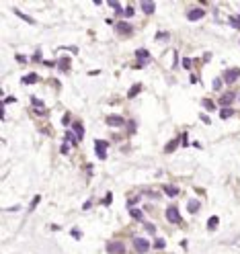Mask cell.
Returning a JSON list of instances; mask_svg holds the SVG:
<instances>
[{
    "label": "cell",
    "instance_id": "cell-20",
    "mask_svg": "<svg viewBox=\"0 0 240 254\" xmlns=\"http://www.w3.org/2000/svg\"><path fill=\"white\" fill-rule=\"evenodd\" d=\"M31 105H33V107H37V111H43V103L37 98V96H31Z\"/></svg>",
    "mask_w": 240,
    "mask_h": 254
},
{
    "label": "cell",
    "instance_id": "cell-12",
    "mask_svg": "<svg viewBox=\"0 0 240 254\" xmlns=\"http://www.w3.org/2000/svg\"><path fill=\"white\" fill-rule=\"evenodd\" d=\"M162 191H164L168 197H177V195H178V189H174V186H171V185H164V186H162Z\"/></svg>",
    "mask_w": 240,
    "mask_h": 254
},
{
    "label": "cell",
    "instance_id": "cell-22",
    "mask_svg": "<svg viewBox=\"0 0 240 254\" xmlns=\"http://www.w3.org/2000/svg\"><path fill=\"white\" fill-rule=\"evenodd\" d=\"M109 6L113 8V10H117V13H123V10H121V6H119V2H117V0H109Z\"/></svg>",
    "mask_w": 240,
    "mask_h": 254
},
{
    "label": "cell",
    "instance_id": "cell-32",
    "mask_svg": "<svg viewBox=\"0 0 240 254\" xmlns=\"http://www.w3.org/2000/svg\"><path fill=\"white\" fill-rule=\"evenodd\" d=\"M72 238H76V240H78V238H82V232H78V230H72Z\"/></svg>",
    "mask_w": 240,
    "mask_h": 254
},
{
    "label": "cell",
    "instance_id": "cell-1",
    "mask_svg": "<svg viewBox=\"0 0 240 254\" xmlns=\"http://www.w3.org/2000/svg\"><path fill=\"white\" fill-rule=\"evenodd\" d=\"M107 142H105V139H95V152H96V156H99V158L101 160H105L107 158Z\"/></svg>",
    "mask_w": 240,
    "mask_h": 254
},
{
    "label": "cell",
    "instance_id": "cell-24",
    "mask_svg": "<svg viewBox=\"0 0 240 254\" xmlns=\"http://www.w3.org/2000/svg\"><path fill=\"white\" fill-rule=\"evenodd\" d=\"M234 113L230 109H226V107H224V109H222V113H219V117H222V119H228V117H232Z\"/></svg>",
    "mask_w": 240,
    "mask_h": 254
},
{
    "label": "cell",
    "instance_id": "cell-5",
    "mask_svg": "<svg viewBox=\"0 0 240 254\" xmlns=\"http://www.w3.org/2000/svg\"><path fill=\"white\" fill-rule=\"evenodd\" d=\"M107 252H109V254H123L125 252V246H123V244H119V242H113V244H109Z\"/></svg>",
    "mask_w": 240,
    "mask_h": 254
},
{
    "label": "cell",
    "instance_id": "cell-21",
    "mask_svg": "<svg viewBox=\"0 0 240 254\" xmlns=\"http://www.w3.org/2000/svg\"><path fill=\"white\" fill-rule=\"evenodd\" d=\"M140 90H142V84H136V86H133V88H131L129 92H127V98H133V96H136L137 92H140Z\"/></svg>",
    "mask_w": 240,
    "mask_h": 254
},
{
    "label": "cell",
    "instance_id": "cell-16",
    "mask_svg": "<svg viewBox=\"0 0 240 254\" xmlns=\"http://www.w3.org/2000/svg\"><path fill=\"white\" fill-rule=\"evenodd\" d=\"M35 80H37V74H33V72L27 74V76H23V84H33Z\"/></svg>",
    "mask_w": 240,
    "mask_h": 254
},
{
    "label": "cell",
    "instance_id": "cell-4",
    "mask_svg": "<svg viewBox=\"0 0 240 254\" xmlns=\"http://www.w3.org/2000/svg\"><path fill=\"white\" fill-rule=\"evenodd\" d=\"M133 246H136L137 252H146V250L150 248V244H148V240H144V238H133Z\"/></svg>",
    "mask_w": 240,
    "mask_h": 254
},
{
    "label": "cell",
    "instance_id": "cell-19",
    "mask_svg": "<svg viewBox=\"0 0 240 254\" xmlns=\"http://www.w3.org/2000/svg\"><path fill=\"white\" fill-rule=\"evenodd\" d=\"M218 223H219V219H218V217H216V215L207 219V227H209V230H216V227H218Z\"/></svg>",
    "mask_w": 240,
    "mask_h": 254
},
{
    "label": "cell",
    "instance_id": "cell-30",
    "mask_svg": "<svg viewBox=\"0 0 240 254\" xmlns=\"http://www.w3.org/2000/svg\"><path fill=\"white\" fill-rule=\"evenodd\" d=\"M123 14H125V17H133V8H131V6H127V8L123 10Z\"/></svg>",
    "mask_w": 240,
    "mask_h": 254
},
{
    "label": "cell",
    "instance_id": "cell-26",
    "mask_svg": "<svg viewBox=\"0 0 240 254\" xmlns=\"http://www.w3.org/2000/svg\"><path fill=\"white\" fill-rule=\"evenodd\" d=\"M131 217H133V219H142V217H144V215H142V211H140V209H131Z\"/></svg>",
    "mask_w": 240,
    "mask_h": 254
},
{
    "label": "cell",
    "instance_id": "cell-14",
    "mask_svg": "<svg viewBox=\"0 0 240 254\" xmlns=\"http://www.w3.org/2000/svg\"><path fill=\"white\" fill-rule=\"evenodd\" d=\"M177 145H178V139H172V142H168V144H166L164 152H166V154H171V152L177 150Z\"/></svg>",
    "mask_w": 240,
    "mask_h": 254
},
{
    "label": "cell",
    "instance_id": "cell-13",
    "mask_svg": "<svg viewBox=\"0 0 240 254\" xmlns=\"http://www.w3.org/2000/svg\"><path fill=\"white\" fill-rule=\"evenodd\" d=\"M58 68L62 70V72H66V70H70V57H62V60L58 62Z\"/></svg>",
    "mask_w": 240,
    "mask_h": 254
},
{
    "label": "cell",
    "instance_id": "cell-15",
    "mask_svg": "<svg viewBox=\"0 0 240 254\" xmlns=\"http://www.w3.org/2000/svg\"><path fill=\"white\" fill-rule=\"evenodd\" d=\"M232 101H234V94H230V92H228V94H224L222 98H219V103L224 105V107H226V105H232Z\"/></svg>",
    "mask_w": 240,
    "mask_h": 254
},
{
    "label": "cell",
    "instance_id": "cell-31",
    "mask_svg": "<svg viewBox=\"0 0 240 254\" xmlns=\"http://www.w3.org/2000/svg\"><path fill=\"white\" fill-rule=\"evenodd\" d=\"M137 201H140V197H131V199L127 201V205H129V207H133V205L137 203Z\"/></svg>",
    "mask_w": 240,
    "mask_h": 254
},
{
    "label": "cell",
    "instance_id": "cell-27",
    "mask_svg": "<svg viewBox=\"0 0 240 254\" xmlns=\"http://www.w3.org/2000/svg\"><path fill=\"white\" fill-rule=\"evenodd\" d=\"M203 107H205L207 111H213V109H216V105H213V101H207V98L203 101Z\"/></svg>",
    "mask_w": 240,
    "mask_h": 254
},
{
    "label": "cell",
    "instance_id": "cell-18",
    "mask_svg": "<svg viewBox=\"0 0 240 254\" xmlns=\"http://www.w3.org/2000/svg\"><path fill=\"white\" fill-rule=\"evenodd\" d=\"M14 14H17V17H21L23 21H27V23H31V25H35V21H33V19H31V17H27V14H23L21 10H19V8H14Z\"/></svg>",
    "mask_w": 240,
    "mask_h": 254
},
{
    "label": "cell",
    "instance_id": "cell-3",
    "mask_svg": "<svg viewBox=\"0 0 240 254\" xmlns=\"http://www.w3.org/2000/svg\"><path fill=\"white\" fill-rule=\"evenodd\" d=\"M240 78V70L238 68H232V70H226V74H224V80H226L228 84H232V82H236Z\"/></svg>",
    "mask_w": 240,
    "mask_h": 254
},
{
    "label": "cell",
    "instance_id": "cell-7",
    "mask_svg": "<svg viewBox=\"0 0 240 254\" xmlns=\"http://www.w3.org/2000/svg\"><path fill=\"white\" fill-rule=\"evenodd\" d=\"M107 123L111 125V127H119V125H123V117H119V115H109L107 117Z\"/></svg>",
    "mask_w": 240,
    "mask_h": 254
},
{
    "label": "cell",
    "instance_id": "cell-28",
    "mask_svg": "<svg viewBox=\"0 0 240 254\" xmlns=\"http://www.w3.org/2000/svg\"><path fill=\"white\" fill-rule=\"evenodd\" d=\"M144 230H146L148 234H156V227H154V223H146Z\"/></svg>",
    "mask_w": 240,
    "mask_h": 254
},
{
    "label": "cell",
    "instance_id": "cell-25",
    "mask_svg": "<svg viewBox=\"0 0 240 254\" xmlns=\"http://www.w3.org/2000/svg\"><path fill=\"white\" fill-rule=\"evenodd\" d=\"M164 246H166V242L162 240V238H158V240L154 242V248H156V250H162V248H164Z\"/></svg>",
    "mask_w": 240,
    "mask_h": 254
},
{
    "label": "cell",
    "instance_id": "cell-17",
    "mask_svg": "<svg viewBox=\"0 0 240 254\" xmlns=\"http://www.w3.org/2000/svg\"><path fill=\"white\" fill-rule=\"evenodd\" d=\"M187 209H189V213H195L199 209V201H195V199L189 201V203H187Z\"/></svg>",
    "mask_w": 240,
    "mask_h": 254
},
{
    "label": "cell",
    "instance_id": "cell-36",
    "mask_svg": "<svg viewBox=\"0 0 240 254\" xmlns=\"http://www.w3.org/2000/svg\"><path fill=\"white\" fill-rule=\"evenodd\" d=\"M14 101V96H6V98H4V105H8V103H13Z\"/></svg>",
    "mask_w": 240,
    "mask_h": 254
},
{
    "label": "cell",
    "instance_id": "cell-8",
    "mask_svg": "<svg viewBox=\"0 0 240 254\" xmlns=\"http://www.w3.org/2000/svg\"><path fill=\"white\" fill-rule=\"evenodd\" d=\"M142 10H144L146 14H152L156 10V4H154L152 0H142Z\"/></svg>",
    "mask_w": 240,
    "mask_h": 254
},
{
    "label": "cell",
    "instance_id": "cell-6",
    "mask_svg": "<svg viewBox=\"0 0 240 254\" xmlns=\"http://www.w3.org/2000/svg\"><path fill=\"white\" fill-rule=\"evenodd\" d=\"M203 14H205V13H203V8H193V10L187 13V19H189V21H199Z\"/></svg>",
    "mask_w": 240,
    "mask_h": 254
},
{
    "label": "cell",
    "instance_id": "cell-2",
    "mask_svg": "<svg viewBox=\"0 0 240 254\" xmlns=\"http://www.w3.org/2000/svg\"><path fill=\"white\" fill-rule=\"evenodd\" d=\"M166 219L171 221V223H178L181 221V213H178V209L174 205H171L166 209Z\"/></svg>",
    "mask_w": 240,
    "mask_h": 254
},
{
    "label": "cell",
    "instance_id": "cell-9",
    "mask_svg": "<svg viewBox=\"0 0 240 254\" xmlns=\"http://www.w3.org/2000/svg\"><path fill=\"white\" fill-rule=\"evenodd\" d=\"M115 27H117V31H119V33H123V35H131V31H133L129 23H123V21H121V23H117Z\"/></svg>",
    "mask_w": 240,
    "mask_h": 254
},
{
    "label": "cell",
    "instance_id": "cell-29",
    "mask_svg": "<svg viewBox=\"0 0 240 254\" xmlns=\"http://www.w3.org/2000/svg\"><path fill=\"white\" fill-rule=\"evenodd\" d=\"M183 68L191 70V60H189V57H185V60H183Z\"/></svg>",
    "mask_w": 240,
    "mask_h": 254
},
{
    "label": "cell",
    "instance_id": "cell-34",
    "mask_svg": "<svg viewBox=\"0 0 240 254\" xmlns=\"http://www.w3.org/2000/svg\"><path fill=\"white\" fill-rule=\"evenodd\" d=\"M62 123H64V125L70 123V115H64V117H62Z\"/></svg>",
    "mask_w": 240,
    "mask_h": 254
},
{
    "label": "cell",
    "instance_id": "cell-35",
    "mask_svg": "<svg viewBox=\"0 0 240 254\" xmlns=\"http://www.w3.org/2000/svg\"><path fill=\"white\" fill-rule=\"evenodd\" d=\"M156 39H168V35H166V33H158Z\"/></svg>",
    "mask_w": 240,
    "mask_h": 254
},
{
    "label": "cell",
    "instance_id": "cell-11",
    "mask_svg": "<svg viewBox=\"0 0 240 254\" xmlns=\"http://www.w3.org/2000/svg\"><path fill=\"white\" fill-rule=\"evenodd\" d=\"M72 131L76 133V139H82L84 138V127H82V123H74V125H72Z\"/></svg>",
    "mask_w": 240,
    "mask_h": 254
},
{
    "label": "cell",
    "instance_id": "cell-33",
    "mask_svg": "<svg viewBox=\"0 0 240 254\" xmlns=\"http://www.w3.org/2000/svg\"><path fill=\"white\" fill-rule=\"evenodd\" d=\"M213 88H216V90L222 88V80H216V82H213Z\"/></svg>",
    "mask_w": 240,
    "mask_h": 254
},
{
    "label": "cell",
    "instance_id": "cell-37",
    "mask_svg": "<svg viewBox=\"0 0 240 254\" xmlns=\"http://www.w3.org/2000/svg\"><path fill=\"white\" fill-rule=\"evenodd\" d=\"M68 150H70L68 145H66V144H62V154H68Z\"/></svg>",
    "mask_w": 240,
    "mask_h": 254
},
{
    "label": "cell",
    "instance_id": "cell-10",
    "mask_svg": "<svg viewBox=\"0 0 240 254\" xmlns=\"http://www.w3.org/2000/svg\"><path fill=\"white\" fill-rule=\"evenodd\" d=\"M136 55H137V62H150V53H148V49H137Z\"/></svg>",
    "mask_w": 240,
    "mask_h": 254
},
{
    "label": "cell",
    "instance_id": "cell-23",
    "mask_svg": "<svg viewBox=\"0 0 240 254\" xmlns=\"http://www.w3.org/2000/svg\"><path fill=\"white\" fill-rule=\"evenodd\" d=\"M66 139H68V142H70L72 145H76V144H78V139H76L74 135H72V131H66Z\"/></svg>",
    "mask_w": 240,
    "mask_h": 254
}]
</instances>
